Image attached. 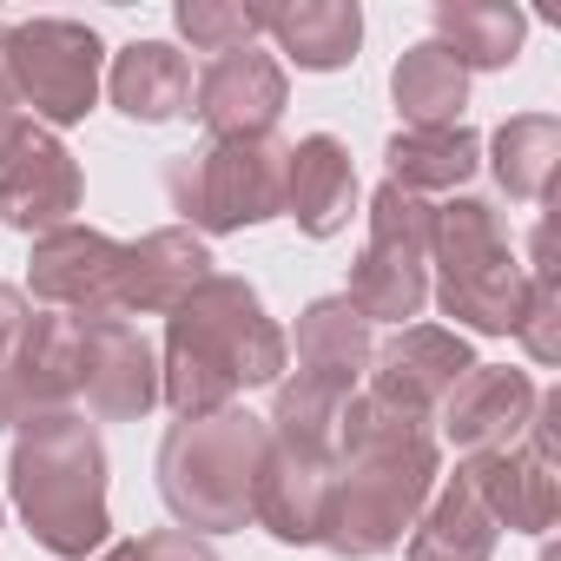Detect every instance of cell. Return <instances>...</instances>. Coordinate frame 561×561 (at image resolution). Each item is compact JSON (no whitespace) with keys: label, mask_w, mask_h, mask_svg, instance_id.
<instances>
[{"label":"cell","mask_w":561,"mask_h":561,"mask_svg":"<svg viewBox=\"0 0 561 561\" xmlns=\"http://www.w3.org/2000/svg\"><path fill=\"white\" fill-rule=\"evenodd\" d=\"M344 305L364 318V324H410L423 305H430V264L410 257V251H383V244H364V257L351 264V291Z\"/></svg>","instance_id":"25"},{"label":"cell","mask_w":561,"mask_h":561,"mask_svg":"<svg viewBox=\"0 0 561 561\" xmlns=\"http://www.w3.org/2000/svg\"><path fill=\"white\" fill-rule=\"evenodd\" d=\"M337 502V462L331 456H298V449H264L257 489H251V522L271 528L285 548H318L331 528Z\"/></svg>","instance_id":"14"},{"label":"cell","mask_w":561,"mask_h":561,"mask_svg":"<svg viewBox=\"0 0 561 561\" xmlns=\"http://www.w3.org/2000/svg\"><path fill=\"white\" fill-rule=\"evenodd\" d=\"M554 172H561V119L554 113H515L495 133V179H502V192L522 198V205H541L554 192Z\"/></svg>","instance_id":"27"},{"label":"cell","mask_w":561,"mask_h":561,"mask_svg":"<svg viewBox=\"0 0 561 561\" xmlns=\"http://www.w3.org/2000/svg\"><path fill=\"white\" fill-rule=\"evenodd\" d=\"M430 231H436V205L383 179L377 198H370V244H383V251H410V257L430 264Z\"/></svg>","instance_id":"30"},{"label":"cell","mask_w":561,"mask_h":561,"mask_svg":"<svg viewBox=\"0 0 561 561\" xmlns=\"http://www.w3.org/2000/svg\"><path fill=\"white\" fill-rule=\"evenodd\" d=\"M430 257H436V305L489 337H508L522 305H528V271L508 251V225L489 198H449L436 205V231H430Z\"/></svg>","instance_id":"5"},{"label":"cell","mask_w":561,"mask_h":561,"mask_svg":"<svg viewBox=\"0 0 561 561\" xmlns=\"http://www.w3.org/2000/svg\"><path fill=\"white\" fill-rule=\"evenodd\" d=\"M535 397H541V390H535L528 370L476 364V370L443 397L436 423H443V436H449V449H456L462 462H482V456H502V449L522 443V430H528V416H535Z\"/></svg>","instance_id":"13"},{"label":"cell","mask_w":561,"mask_h":561,"mask_svg":"<svg viewBox=\"0 0 561 561\" xmlns=\"http://www.w3.org/2000/svg\"><path fill=\"white\" fill-rule=\"evenodd\" d=\"M119 257L126 244L93 231V225H60L47 238H34V257H27V285L47 311H67V318H113V298H119Z\"/></svg>","instance_id":"11"},{"label":"cell","mask_w":561,"mask_h":561,"mask_svg":"<svg viewBox=\"0 0 561 561\" xmlns=\"http://www.w3.org/2000/svg\"><path fill=\"white\" fill-rule=\"evenodd\" d=\"M192 87H198V73H192V60L172 41H133V47H119L113 54V73H106L113 106L126 119H139V126L185 119L192 113Z\"/></svg>","instance_id":"19"},{"label":"cell","mask_w":561,"mask_h":561,"mask_svg":"<svg viewBox=\"0 0 561 561\" xmlns=\"http://www.w3.org/2000/svg\"><path fill=\"white\" fill-rule=\"evenodd\" d=\"M80 198H87V179L47 126H34L27 113L0 126V218L14 231L47 238V231L73 225Z\"/></svg>","instance_id":"8"},{"label":"cell","mask_w":561,"mask_h":561,"mask_svg":"<svg viewBox=\"0 0 561 561\" xmlns=\"http://www.w3.org/2000/svg\"><path fill=\"white\" fill-rule=\"evenodd\" d=\"M495 554V522L469 482V469H456L449 489H436L410 528V561H489Z\"/></svg>","instance_id":"22"},{"label":"cell","mask_w":561,"mask_h":561,"mask_svg":"<svg viewBox=\"0 0 561 561\" xmlns=\"http://www.w3.org/2000/svg\"><path fill=\"white\" fill-rule=\"evenodd\" d=\"M14 508L27 515L34 541L60 561H87L106 548L113 515H106V443L87 416H41L14 436Z\"/></svg>","instance_id":"3"},{"label":"cell","mask_w":561,"mask_h":561,"mask_svg":"<svg viewBox=\"0 0 561 561\" xmlns=\"http://www.w3.org/2000/svg\"><path fill=\"white\" fill-rule=\"evenodd\" d=\"M522 8H502V0H443L436 8V47L462 67V73H495L522 54Z\"/></svg>","instance_id":"23"},{"label":"cell","mask_w":561,"mask_h":561,"mask_svg":"<svg viewBox=\"0 0 561 561\" xmlns=\"http://www.w3.org/2000/svg\"><path fill=\"white\" fill-rule=\"evenodd\" d=\"M383 159H390V185L430 198V192H456L482 165V139L469 126H403Z\"/></svg>","instance_id":"24"},{"label":"cell","mask_w":561,"mask_h":561,"mask_svg":"<svg viewBox=\"0 0 561 561\" xmlns=\"http://www.w3.org/2000/svg\"><path fill=\"white\" fill-rule=\"evenodd\" d=\"M264 423L238 403L218 416H179L159 443V495L185 535H225L251 522V489L264 469Z\"/></svg>","instance_id":"4"},{"label":"cell","mask_w":561,"mask_h":561,"mask_svg":"<svg viewBox=\"0 0 561 561\" xmlns=\"http://www.w3.org/2000/svg\"><path fill=\"white\" fill-rule=\"evenodd\" d=\"M271 8H244V0H185L179 8V34L192 41V54H244L264 34Z\"/></svg>","instance_id":"29"},{"label":"cell","mask_w":561,"mask_h":561,"mask_svg":"<svg viewBox=\"0 0 561 561\" xmlns=\"http://www.w3.org/2000/svg\"><path fill=\"white\" fill-rule=\"evenodd\" d=\"M100 561H146V548H139V541H119V548H106Z\"/></svg>","instance_id":"35"},{"label":"cell","mask_w":561,"mask_h":561,"mask_svg":"<svg viewBox=\"0 0 561 561\" xmlns=\"http://www.w3.org/2000/svg\"><path fill=\"white\" fill-rule=\"evenodd\" d=\"M476 370V351L462 344V331H436V324H403L383 351H370V397L430 423L443 410V397Z\"/></svg>","instance_id":"12"},{"label":"cell","mask_w":561,"mask_h":561,"mask_svg":"<svg viewBox=\"0 0 561 561\" xmlns=\"http://www.w3.org/2000/svg\"><path fill=\"white\" fill-rule=\"evenodd\" d=\"M285 344H298V377L357 397V377L370 370V324H364L344 298H318V305H305L298 337H285Z\"/></svg>","instance_id":"20"},{"label":"cell","mask_w":561,"mask_h":561,"mask_svg":"<svg viewBox=\"0 0 561 561\" xmlns=\"http://www.w3.org/2000/svg\"><path fill=\"white\" fill-rule=\"evenodd\" d=\"M357 205V165L351 146L331 133H311L291 146V172H285V211L298 218L305 238H337L351 225Z\"/></svg>","instance_id":"17"},{"label":"cell","mask_w":561,"mask_h":561,"mask_svg":"<svg viewBox=\"0 0 561 561\" xmlns=\"http://www.w3.org/2000/svg\"><path fill=\"white\" fill-rule=\"evenodd\" d=\"M285 370H291V344L264 318L257 291L244 277L211 271L165 324L159 403H172L179 416H218L238 403V390L277 383Z\"/></svg>","instance_id":"2"},{"label":"cell","mask_w":561,"mask_h":561,"mask_svg":"<svg viewBox=\"0 0 561 561\" xmlns=\"http://www.w3.org/2000/svg\"><path fill=\"white\" fill-rule=\"evenodd\" d=\"M80 403V318L34 311L14 351L0 357V430H27Z\"/></svg>","instance_id":"9"},{"label":"cell","mask_w":561,"mask_h":561,"mask_svg":"<svg viewBox=\"0 0 561 561\" xmlns=\"http://www.w3.org/2000/svg\"><path fill=\"white\" fill-rule=\"evenodd\" d=\"M285 172L291 146L285 139H211L205 152H185L165 165V198L185 218V231H244L285 211Z\"/></svg>","instance_id":"6"},{"label":"cell","mask_w":561,"mask_h":561,"mask_svg":"<svg viewBox=\"0 0 561 561\" xmlns=\"http://www.w3.org/2000/svg\"><path fill=\"white\" fill-rule=\"evenodd\" d=\"M390 93H397V113L403 126H462V106H469V73L436 47H410L397 67H390Z\"/></svg>","instance_id":"26"},{"label":"cell","mask_w":561,"mask_h":561,"mask_svg":"<svg viewBox=\"0 0 561 561\" xmlns=\"http://www.w3.org/2000/svg\"><path fill=\"white\" fill-rule=\"evenodd\" d=\"M462 469H469V482H476V495H482L495 528H522V535L554 528V515H561V469L541 462L528 443H515L502 456H482V462H462Z\"/></svg>","instance_id":"18"},{"label":"cell","mask_w":561,"mask_h":561,"mask_svg":"<svg viewBox=\"0 0 561 561\" xmlns=\"http://www.w3.org/2000/svg\"><path fill=\"white\" fill-rule=\"evenodd\" d=\"M80 397L93 423H139L159 403V351L133 318H80Z\"/></svg>","instance_id":"10"},{"label":"cell","mask_w":561,"mask_h":561,"mask_svg":"<svg viewBox=\"0 0 561 561\" xmlns=\"http://www.w3.org/2000/svg\"><path fill=\"white\" fill-rule=\"evenodd\" d=\"M515 337L535 364H561V298H554V271H528V305L515 318Z\"/></svg>","instance_id":"31"},{"label":"cell","mask_w":561,"mask_h":561,"mask_svg":"<svg viewBox=\"0 0 561 561\" xmlns=\"http://www.w3.org/2000/svg\"><path fill=\"white\" fill-rule=\"evenodd\" d=\"M205 277H211V251H205L198 231H185V225L146 231L119 257V298H113V311L119 318H172L205 285Z\"/></svg>","instance_id":"16"},{"label":"cell","mask_w":561,"mask_h":561,"mask_svg":"<svg viewBox=\"0 0 561 561\" xmlns=\"http://www.w3.org/2000/svg\"><path fill=\"white\" fill-rule=\"evenodd\" d=\"M14 47V80H21V113H34V126H80L100 100V73H106V47L87 21L67 14H41L21 21L8 34Z\"/></svg>","instance_id":"7"},{"label":"cell","mask_w":561,"mask_h":561,"mask_svg":"<svg viewBox=\"0 0 561 561\" xmlns=\"http://www.w3.org/2000/svg\"><path fill=\"white\" fill-rule=\"evenodd\" d=\"M8 119H21V80H14V47L0 34V126Z\"/></svg>","instance_id":"34"},{"label":"cell","mask_w":561,"mask_h":561,"mask_svg":"<svg viewBox=\"0 0 561 561\" xmlns=\"http://www.w3.org/2000/svg\"><path fill=\"white\" fill-rule=\"evenodd\" d=\"M291 100V80L285 67H277L271 54L244 47V54H218L198 87H192V113L211 126V139H257L277 126V113H285Z\"/></svg>","instance_id":"15"},{"label":"cell","mask_w":561,"mask_h":561,"mask_svg":"<svg viewBox=\"0 0 561 561\" xmlns=\"http://www.w3.org/2000/svg\"><path fill=\"white\" fill-rule=\"evenodd\" d=\"M27 318H34V305L14 291V285H0V357H8L14 351V337L27 331Z\"/></svg>","instance_id":"33"},{"label":"cell","mask_w":561,"mask_h":561,"mask_svg":"<svg viewBox=\"0 0 561 561\" xmlns=\"http://www.w3.org/2000/svg\"><path fill=\"white\" fill-rule=\"evenodd\" d=\"M541 561H554V554H541Z\"/></svg>","instance_id":"36"},{"label":"cell","mask_w":561,"mask_h":561,"mask_svg":"<svg viewBox=\"0 0 561 561\" xmlns=\"http://www.w3.org/2000/svg\"><path fill=\"white\" fill-rule=\"evenodd\" d=\"M139 548H146V561H218L211 541H205V535H185V528H159V535H146Z\"/></svg>","instance_id":"32"},{"label":"cell","mask_w":561,"mask_h":561,"mask_svg":"<svg viewBox=\"0 0 561 561\" xmlns=\"http://www.w3.org/2000/svg\"><path fill=\"white\" fill-rule=\"evenodd\" d=\"M430 489H436V436L416 416L377 403L370 390L351 397L337 416V502L324 548L344 561L390 554L416 528Z\"/></svg>","instance_id":"1"},{"label":"cell","mask_w":561,"mask_h":561,"mask_svg":"<svg viewBox=\"0 0 561 561\" xmlns=\"http://www.w3.org/2000/svg\"><path fill=\"white\" fill-rule=\"evenodd\" d=\"M264 34L305 73H337V67H351V54L364 41V14H357V0H298V8H271Z\"/></svg>","instance_id":"21"},{"label":"cell","mask_w":561,"mask_h":561,"mask_svg":"<svg viewBox=\"0 0 561 561\" xmlns=\"http://www.w3.org/2000/svg\"><path fill=\"white\" fill-rule=\"evenodd\" d=\"M344 390H324L311 377L277 383V410L264 423L271 449H298V456H331L337 462V416H344Z\"/></svg>","instance_id":"28"}]
</instances>
